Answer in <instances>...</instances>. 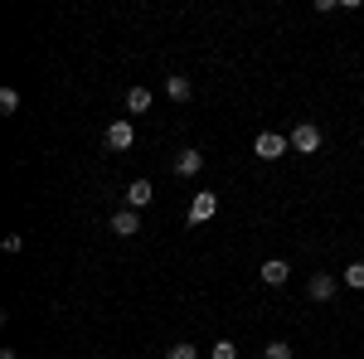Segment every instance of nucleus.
<instances>
[{"label":"nucleus","instance_id":"nucleus-14","mask_svg":"<svg viewBox=\"0 0 364 359\" xmlns=\"http://www.w3.org/2000/svg\"><path fill=\"white\" fill-rule=\"evenodd\" d=\"M0 112H5V117L20 112V92H15V87H0Z\"/></svg>","mask_w":364,"mask_h":359},{"label":"nucleus","instance_id":"nucleus-5","mask_svg":"<svg viewBox=\"0 0 364 359\" xmlns=\"http://www.w3.org/2000/svg\"><path fill=\"white\" fill-rule=\"evenodd\" d=\"M112 233H117V238H136V233H141V214H136V209H117V214H112Z\"/></svg>","mask_w":364,"mask_h":359},{"label":"nucleus","instance_id":"nucleus-1","mask_svg":"<svg viewBox=\"0 0 364 359\" xmlns=\"http://www.w3.org/2000/svg\"><path fill=\"white\" fill-rule=\"evenodd\" d=\"M291 151V136H282V132H257L252 136V156L257 161H282Z\"/></svg>","mask_w":364,"mask_h":359},{"label":"nucleus","instance_id":"nucleus-8","mask_svg":"<svg viewBox=\"0 0 364 359\" xmlns=\"http://www.w3.org/2000/svg\"><path fill=\"white\" fill-rule=\"evenodd\" d=\"M199 170H204V156H199V151H180V156H175V175H180V180H190Z\"/></svg>","mask_w":364,"mask_h":359},{"label":"nucleus","instance_id":"nucleus-9","mask_svg":"<svg viewBox=\"0 0 364 359\" xmlns=\"http://www.w3.org/2000/svg\"><path fill=\"white\" fill-rule=\"evenodd\" d=\"M287 277H291V267H287L282 257H267V262H262V282H267V286H282Z\"/></svg>","mask_w":364,"mask_h":359},{"label":"nucleus","instance_id":"nucleus-16","mask_svg":"<svg viewBox=\"0 0 364 359\" xmlns=\"http://www.w3.org/2000/svg\"><path fill=\"white\" fill-rule=\"evenodd\" d=\"M166 359H199V350L190 345V340H185V345H170V350H166Z\"/></svg>","mask_w":364,"mask_h":359},{"label":"nucleus","instance_id":"nucleus-2","mask_svg":"<svg viewBox=\"0 0 364 359\" xmlns=\"http://www.w3.org/2000/svg\"><path fill=\"white\" fill-rule=\"evenodd\" d=\"M291 151H296V156L321 151V127H316V122H296V127H291Z\"/></svg>","mask_w":364,"mask_h":359},{"label":"nucleus","instance_id":"nucleus-10","mask_svg":"<svg viewBox=\"0 0 364 359\" xmlns=\"http://www.w3.org/2000/svg\"><path fill=\"white\" fill-rule=\"evenodd\" d=\"M190 92H195V87H190V78H180V73H175V78H166V97H170V102H190Z\"/></svg>","mask_w":364,"mask_h":359},{"label":"nucleus","instance_id":"nucleus-13","mask_svg":"<svg viewBox=\"0 0 364 359\" xmlns=\"http://www.w3.org/2000/svg\"><path fill=\"white\" fill-rule=\"evenodd\" d=\"M345 286H355V291H364V262H350V267H345Z\"/></svg>","mask_w":364,"mask_h":359},{"label":"nucleus","instance_id":"nucleus-4","mask_svg":"<svg viewBox=\"0 0 364 359\" xmlns=\"http://www.w3.org/2000/svg\"><path fill=\"white\" fill-rule=\"evenodd\" d=\"M336 291H340L336 272H316V277H311V282H306V296H311V301H331Z\"/></svg>","mask_w":364,"mask_h":359},{"label":"nucleus","instance_id":"nucleus-12","mask_svg":"<svg viewBox=\"0 0 364 359\" xmlns=\"http://www.w3.org/2000/svg\"><path fill=\"white\" fill-rule=\"evenodd\" d=\"M209 359H238V345L233 340H214L209 345Z\"/></svg>","mask_w":364,"mask_h":359},{"label":"nucleus","instance_id":"nucleus-3","mask_svg":"<svg viewBox=\"0 0 364 359\" xmlns=\"http://www.w3.org/2000/svg\"><path fill=\"white\" fill-rule=\"evenodd\" d=\"M132 141H136V127L122 117V122H107V151H132Z\"/></svg>","mask_w":364,"mask_h":359},{"label":"nucleus","instance_id":"nucleus-11","mask_svg":"<svg viewBox=\"0 0 364 359\" xmlns=\"http://www.w3.org/2000/svg\"><path fill=\"white\" fill-rule=\"evenodd\" d=\"M127 112H151V87H132L127 92Z\"/></svg>","mask_w":364,"mask_h":359},{"label":"nucleus","instance_id":"nucleus-6","mask_svg":"<svg viewBox=\"0 0 364 359\" xmlns=\"http://www.w3.org/2000/svg\"><path fill=\"white\" fill-rule=\"evenodd\" d=\"M214 209H219V194H214V190L195 194V204H190V223H204V219H214Z\"/></svg>","mask_w":364,"mask_h":359},{"label":"nucleus","instance_id":"nucleus-15","mask_svg":"<svg viewBox=\"0 0 364 359\" xmlns=\"http://www.w3.org/2000/svg\"><path fill=\"white\" fill-rule=\"evenodd\" d=\"M262 359H296V355H291V345H287V340H272V345L262 350Z\"/></svg>","mask_w":364,"mask_h":359},{"label":"nucleus","instance_id":"nucleus-7","mask_svg":"<svg viewBox=\"0 0 364 359\" xmlns=\"http://www.w3.org/2000/svg\"><path fill=\"white\" fill-rule=\"evenodd\" d=\"M151 199H156V190H151V180H132V185H127V209H146V204H151Z\"/></svg>","mask_w":364,"mask_h":359}]
</instances>
